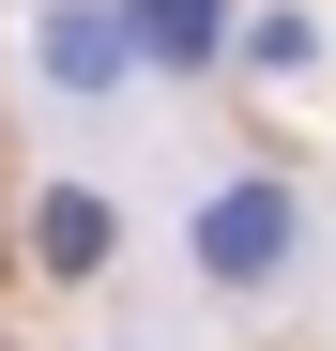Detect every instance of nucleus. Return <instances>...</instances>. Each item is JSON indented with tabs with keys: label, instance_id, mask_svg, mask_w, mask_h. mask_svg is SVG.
Masks as SVG:
<instances>
[{
	"label": "nucleus",
	"instance_id": "f257e3e1",
	"mask_svg": "<svg viewBox=\"0 0 336 351\" xmlns=\"http://www.w3.org/2000/svg\"><path fill=\"white\" fill-rule=\"evenodd\" d=\"M199 245H214V275H275V245H291V199H275V184H230Z\"/></svg>",
	"mask_w": 336,
	"mask_h": 351
},
{
	"label": "nucleus",
	"instance_id": "7ed1b4c3",
	"mask_svg": "<svg viewBox=\"0 0 336 351\" xmlns=\"http://www.w3.org/2000/svg\"><path fill=\"white\" fill-rule=\"evenodd\" d=\"M138 31H153V46H184V62H199V46H214V0H138Z\"/></svg>",
	"mask_w": 336,
	"mask_h": 351
},
{
	"label": "nucleus",
	"instance_id": "f03ea898",
	"mask_svg": "<svg viewBox=\"0 0 336 351\" xmlns=\"http://www.w3.org/2000/svg\"><path fill=\"white\" fill-rule=\"evenodd\" d=\"M31 245H46V275H92V260H107V199H92V184H62V199L31 214Z\"/></svg>",
	"mask_w": 336,
	"mask_h": 351
}]
</instances>
